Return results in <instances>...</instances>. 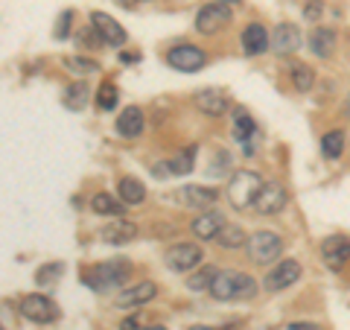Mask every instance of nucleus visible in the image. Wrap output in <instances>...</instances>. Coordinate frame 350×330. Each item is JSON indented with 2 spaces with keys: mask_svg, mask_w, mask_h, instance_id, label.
Here are the masks:
<instances>
[{
  "mask_svg": "<svg viewBox=\"0 0 350 330\" xmlns=\"http://www.w3.org/2000/svg\"><path fill=\"white\" fill-rule=\"evenodd\" d=\"M216 243L222 246V249H239V246L248 243V237H245V231L239 228V225H225L222 234L216 237Z\"/></svg>",
  "mask_w": 350,
  "mask_h": 330,
  "instance_id": "nucleus-31",
  "label": "nucleus"
},
{
  "mask_svg": "<svg viewBox=\"0 0 350 330\" xmlns=\"http://www.w3.org/2000/svg\"><path fill=\"white\" fill-rule=\"evenodd\" d=\"M286 202H289L286 187H283L280 181H266L260 196H257V202H254V211L260 216H271V214H280L283 207H286Z\"/></svg>",
  "mask_w": 350,
  "mask_h": 330,
  "instance_id": "nucleus-10",
  "label": "nucleus"
},
{
  "mask_svg": "<svg viewBox=\"0 0 350 330\" xmlns=\"http://www.w3.org/2000/svg\"><path fill=\"white\" fill-rule=\"evenodd\" d=\"M231 24V9L228 3H204L199 12H196V29L202 36H216L219 29H225Z\"/></svg>",
  "mask_w": 350,
  "mask_h": 330,
  "instance_id": "nucleus-6",
  "label": "nucleus"
},
{
  "mask_svg": "<svg viewBox=\"0 0 350 330\" xmlns=\"http://www.w3.org/2000/svg\"><path fill=\"white\" fill-rule=\"evenodd\" d=\"M0 313H3V330L9 327V318H12V313H9V304L3 301V307H0Z\"/></svg>",
  "mask_w": 350,
  "mask_h": 330,
  "instance_id": "nucleus-38",
  "label": "nucleus"
},
{
  "mask_svg": "<svg viewBox=\"0 0 350 330\" xmlns=\"http://www.w3.org/2000/svg\"><path fill=\"white\" fill-rule=\"evenodd\" d=\"M170 164V173L172 175H187V173H193V167H196V147H187V149H181L175 158H170L167 161Z\"/></svg>",
  "mask_w": 350,
  "mask_h": 330,
  "instance_id": "nucleus-27",
  "label": "nucleus"
},
{
  "mask_svg": "<svg viewBox=\"0 0 350 330\" xmlns=\"http://www.w3.org/2000/svg\"><path fill=\"white\" fill-rule=\"evenodd\" d=\"M207 292H211L216 301H251L257 295V281L251 278L248 272L222 269Z\"/></svg>",
  "mask_w": 350,
  "mask_h": 330,
  "instance_id": "nucleus-1",
  "label": "nucleus"
},
{
  "mask_svg": "<svg viewBox=\"0 0 350 330\" xmlns=\"http://www.w3.org/2000/svg\"><path fill=\"white\" fill-rule=\"evenodd\" d=\"M298 278H301V263L298 260H280L278 266L262 278V290L266 292H283V290H289Z\"/></svg>",
  "mask_w": 350,
  "mask_h": 330,
  "instance_id": "nucleus-9",
  "label": "nucleus"
},
{
  "mask_svg": "<svg viewBox=\"0 0 350 330\" xmlns=\"http://www.w3.org/2000/svg\"><path fill=\"white\" fill-rule=\"evenodd\" d=\"M88 100H91V91H88L85 82L68 85L64 94H62V103H64V108H70V112H82V108L88 105Z\"/></svg>",
  "mask_w": 350,
  "mask_h": 330,
  "instance_id": "nucleus-25",
  "label": "nucleus"
},
{
  "mask_svg": "<svg viewBox=\"0 0 350 330\" xmlns=\"http://www.w3.org/2000/svg\"><path fill=\"white\" fill-rule=\"evenodd\" d=\"M91 27L100 32V38L105 41V47H123V44L129 41L126 29L120 27L111 15H105V12H91Z\"/></svg>",
  "mask_w": 350,
  "mask_h": 330,
  "instance_id": "nucleus-12",
  "label": "nucleus"
},
{
  "mask_svg": "<svg viewBox=\"0 0 350 330\" xmlns=\"http://www.w3.org/2000/svg\"><path fill=\"white\" fill-rule=\"evenodd\" d=\"M131 275V263L123 257H114V260H105V263H96V266L85 269L82 272V283L91 287L94 292H105V290H114V287H123Z\"/></svg>",
  "mask_w": 350,
  "mask_h": 330,
  "instance_id": "nucleus-2",
  "label": "nucleus"
},
{
  "mask_svg": "<svg viewBox=\"0 0 350 330\" xmlns=\"http://www.w3.org/2000/svg\"><path fill=\"white\" fill-rule=\"evenodd\" d=\"M140 330H167L163 325H146V327H140Z\"/></svg>",
  "mask_w": 350,
  "mask_h": 330,
  "instance_id": "nucleus-39",
  "label": "nucleus"
},
{
  "mask_svg": "<svg viewBox=\"0 0 350 330\" xmlns=\"http://www.w3.org/2000/svg\"><path fill=\"white\" fill-rule=\"evenodd\" d=\"M117 196L126 205H140L146 199V187H144V181H140V179H131V175H126V179H120Z\"/></svg>",
  "mask_w": 350,
  "mask_h": 330,
  "instance_id": "nucleus-24",
  "label": "nucleus"
},
{
  "mask_svg": "<svg viewBox=\"0 0 350 330\" xmlns=\"http://www.w3.org/2000/svg\"><path fill=\"white\" fill-rule=\"evenodd\" d=\"M196 105H199V112L204 117H222L228 108H231V100H228V94L219 91V88H204V91L196 94Z\"/></svg>",
  "mask_w": 350,
  "mask_h": 330,
  "instance_id": "nucleus-13",
  "label": "nucleus"
},
{
  "mask_svg": "<svg viewBox=\"0 0 350 330\" xmlns=\"http://www.w3.org/2000/svg\"><path fill=\"white\" fill-rule=\"evenodd\" d=\"M64 68H68L73 76H91V73L100 71V62L85 59V56H68L64 59Z\"/></svg>",
  "mask_w": 350,
  "mask_h": 330,
  "instance_id": "nucleus-32",
  "label": "nucleus"
},
{
  "mask_svg": "<svg viewBox=\"0 0 350 330\" xmlns=\"http://www.w3.org/2000/svg\"><path fill=\"white\" fill-rule=\"evenodd\" d=\"M216 275H219V269H213V266L199 269L196 275H190V278H187V290H190V292H204V290H211L213 281H216Z\"/></svg>",
  "mask_w": 350,
  "mask_h": 330,
  "instance_id": "nucleus-30",
  "label": "nucleus"
},
{
  "mask_svg": "<svg viewBox=\"0 0 350 330\" xmlns=\"http://www.w3.org/2000/svg\"><path fill=\"white\" fill-rule=\"evenodd\" d=\"M321 260H324L327 269L342 272L347 263H350V237H345V234L327 237L324 243H321Z\"/></svg>",
  "mask_w": 350,
  "mask_h": 330,
  "instance_id": "nucleus-8",
  "label": "nucleus"
},
{
  "mask_svg": "<svg viewBox=\"0 0 350 330\" xmlns=\"http://www.w3.org/2000/svg\"><path fill=\"white\" fill-rule=\"evenodd\" d=\"M219 3H243V0H219Z\"/></svg>",
  "mask_w": 350,
  "mask_h": 330,
  "instance_id": "nucleus-42",
  "label": "nucleus"
},
{
  "mask_svg": "<svg viewBox=\"0 0 350 330\" xmlns=\"http://www.w3.org/2000/svg\"><path fill=\"white\" fill-rule=\"evenodd\" d=\"M62 275H64V263H59V260L44 263V266H38V272H36V283L44 287V290H50V287H56L59 283Z\"/></svg>",
  "mask_w": 350,
  "mask_h": 330,
  "instance_id": "nucleus-26",
  "label": "nucleus"
},
{
  "mask_svg": "<svg viewBox=\"0 0 350 330\" xmlns=\"http://www.w3.org/2000/svg\"><path fill=\"white\" fill-rule=\"evenodd\" d=\"M158 295V287L152 281H137V283H131L129 290H123L117 295V307H123V310H129V307H144L149 304L152 299Z\"/></svg>",
  "mask_w": 350,
  "mask_h": 330,
  "instance_id": "nucleus-14",
  "label": "nucleus"
},
{
  "mask_svg": "<svg viewBox=\"0 0 350 330\" xmlns=\"http://www.w3.org/2000/svg\"><path fill=\"white\" fill-rule=\"evenodd\" d=\"M91 207H94V214H100V216H123L129 205L111 193H96L91 199Z\"/></svg>",
  "mask_w": 350,
  "mask_h": 330,
  "instance_id": "nucleus-23",
  "label": "nucleus"
},
{
  "mask_svg": "<svg viewBox=\"0 0 350 330\" xmlns=\"http://www.w3.org/2000/svg\"><path fill=\"white\" fill-rule=\"evenodd\" d=\"M117 3H120V6H131V3H135V0H117Z\"/></svg>",
  "mask_w": 350,
  "mask_h": 330,
  "instance_id": "nucleus-41",
  "label": "nucleus"
},
{
  "mask_svg": "<svg viewBox=\"0 0 350 330\" xmlns=\"http://www.w3.org/2000/svg\"><path fill=\"white\" fill-rule=\"evenodd\" d=\"M190 330H216V327H207V325H196V327H190Z\"/></svg>",
  "mask_w": 350,
  "mask_h": 330,
  "instance_id": "nucleus-40",
  "label": "nucleus"
},
{
  "mask_svg": "<svg viewBox=\"0 0 350 330\" xmlns=\"http://www.w3.org/2000/svg\"><path fill=\"white\" fill-rule=\"evenodd\" d=\"M289 73H292V82H295V88H298L301 94L312 91V82H315V71L310 68V64H304V62H295L292 68H289Z\"/></svg>",
  "mask_w": 350,
  "mask_h": 330,
  "instance_id": "nucleus-29",
  "label": "nucleus"
},
{
  "mask_svg": "<svg viewBox=\"0 0 350 330\" xmlns=\"http://www.w3.org/2000/svg\"><path fill=\"white\" fill-rule=\"evenodd\" d=\"M271 44V36L266 32L262 24H248L245 32H243V50L245 56H260V53H266Z\"/></svg>",
  "mask_w": 350,
  "mask_h": 330,
  "instance_id": "nucleus-18",
  "label": "nucleus"
},
{
  "mask_svg": "<svg viewBox=\"0 0 350 330\" xmlns=\"http://www.w3.org/2000/svg\"><path fill=\"white\" fill-rule=\"evenodd\" d=\"M321 152H324V158H330V161L342 158V152H345V135H342V131H338V129L327 131V135L321 138Z\"/></svg>",
  "mask_w": 350,
  "mask_h": 330,
  "instance_id": "nucleus-28",
  "label": "nucleus"
},
{
  "mask_svg": "<svg viewBox=\"0 0 350 330\" xmlns=\"http://www.w3.org/2000/svg\"><path fill=\"white\" fill-rule=\"evenodd\" d=\"M310 50L319 59H330L333 50H336V32L330 27H315L310 32Z\"/></svg>",
  "mask_w": 350,
  "mask_h": 330,
  "instance_id": "nucleus-21",
  "label": "nucleus"
},
{
  "mask_svg": "<svg viewBox=\"0 0 350 330\" xmlns=\"http://www.w3.org/2000/svg\"><path fill=\"white\" fill-rule=\"evenodd\" d=\"M144 126H146V117H144V112H140L137 105L123 108L120 117H117V131L123 138H140L144 135Z\"/></svg>",
  "mask_w": 350,
  "mask_h": 330,
  "instance_id": "nucleus-17",
  "label": "nucleus"
},
{
  "mask_svg": "<svg viewBox=\"0 0 350 330\" xmlns=\"http://www.w3.org/2000/svg\"><path fill=\"white\" fill-rule=\"evenodd\" d=\"M225 225L228 223H225V214L222 211H204V214H199L190 223V231L199 240H216L219 234H222Z\"/></svg>",
  "mask_w": 350,
  "mask_h": 330,
  "instance_id": "nucleus-15",
  "label": "nucleus"
},
{
  "mask_svg": "<svg viewBox=\"0 0 350 330\" xmlns=\"http://www.w3.org/2000/svg\"><path fill=\"white\" fill-rule=\"evenodd\" d=\"M262 175L257 170H237L228 181V202H231L237 211H245L257 202V196L262 190Z\"/></svg>",
  "mask_w": 350,
  "mask_h": 330,
  "instance_id": "nucleus-3",
  "label": "nucleus"
},
{
  "mask_svg": "<svg viewBox=\"0 0 350 330\" xmlns=\"http://www.w3.org/2000/svg\"><path fill=\"white\" fill-rule=\"evenodd\" d=\"M231 131H234V140H239V144H248L251 138H254V131H257V126H254V117H251L243 105H237L234 108V126H231Z\"/></svg>",
  "mask_w": 350,
  "mask_h": 330,
  "instance_id": "nucleus-22",
  "label": "nucleus"
},
{
  "mask_svg": "<svg viewBox=\"0 0 350 330\" xmlns=\"http://www.w3.org/2000/svg\"><path fill=\"white\" fill-rule=\"evenodd\" d=\"M304 15H306V21H319V15H321V0H310L306 9H304Z\"/></svg>",
  "mask_w": 350,
  "mask_h": 330,
  "instance_id": "nucleus-35",
  "label": "nucleus"
},
{
  "mask_svg": "<svg viewBox=\"0 0 350 330\" xmlns=\"http://www.w3.org/2000/svg\"><path fill=\"white\" fill-rule=\"evenodd\" d=\"M70 21H73V12H70V9H64L62 18H59V24H56V32H53V36H56V38H68V36H70Z\"/></svg>",
  "mask_w": 350,
  "mask_h": 330,
  "instance_id": "nucleus-34",
  "label": "nucleus"
},
{
  "mask_svg": "<svg viewBox=\"0 0 350 330\" xmlns=\"http://www.w3.org/2000/svg\"><path fill=\"white\" fill-rule=\"evenodd\" d=\"M289 330H321V327L312 322H295V325H289Z\"/></svg>",
  "mask_w": 350,
  "mask_h": 330,
  "instance_id": "nucleus-36",
  "label": "nucleus"
},
{
  "mask_svg": "<svg viewBox=\"0 0 350 330\" xmlns=\"http://www.w3.org/2000/svg\"><path fill=\"white\" fill-rule=\"evenodd\" d=\"M120 330H140L137 318H123V322H120Z\"/></svg>",
  "mask_w": 350,
  "mask_h": 330,
  "instance_id": "nucleus-37",
  "label": "nucleus"
},
{
  "mask_svg": "<svg viewBox=\"0 0 350 330\" xmlns=\"http://www.w3.org/2000/svg\"><path fill=\"white\" fill-rule=\"evenodd\" d=\"M219 199L216 187H199V184H187L184 187V202L190 207H199V211H211Z\"/></svg>",
  "mask_w": 350,
  "mask_h": 330,
  "instance_id": "nucleus-19",
  "label": "nucleus"
},
{
  "mask_svg": "<svg viewBox=\"0 0 350 330\" xmlns=\"http://www.w3.org/2000/svg\"><path fill=\"white\" fill-rule=\"evenodd\" d=\"M135 237H137V225L129 223V219H120V216H117V223H111L103 231V240L105 243H111V246H126Z\"/></svg>",
  "mask_w": 350,
  "mask_h": 330,
  "instance_id": "nucleus-20",
  "label": "nucleus"
},
{
  "mask_svg": "<svg viewBox=\"0 0 350 330\" xmlns=\"http://www.w3.org/2000/svg\"><path fill=\"white\" fill-rule=\"evenodd\" d=\"M301 47V29L295 24H278L271 29V50L278 53V56H289Z\"/></svg>",
  "mask_w": 350,
  "mask_h": 330,
  "instance_id": "nucleus-16",
  "label": "nucleus"
},
{
  "mask_svg": "<svg viewBox=\"0 0 350 330\" xmlns=\"http://www.w3.org/2000/svg\"><path fill=\"white\" fill-rule=\"evenodd\" d=\"M202 249L196 243H175L170 251H167V266L172 272H190L202 263Z\"/></svg>",
  "mask_w": 350,
  "mask_h": 330,
  "instance_id": "nucleus-11",
  "label": "nucleus"
},
{
  "mask_svg": "<svg viewBox=\"0 0 350 330\" xmlns=\"http://www.w3.org/2000/svg\"><path fill=\"white\" fill-rule=\"evenodd\" d=\"M245 251H248L251 263L269 266V263H275L283 255V240H280V234H275V231H254L245 243Z\"/></svg>",
  "mask_w": 350,
  "mask_h": 330,
  "instance_id": "nucleus-4",
  "label": "nucleus"
},
{
  "mask_svg": "<svg viewBox=\"0 0 350 330\" xmlns=\"http://www.w3.org/2000/svg\"><path fill=\"white\" fill-rule=\"evenodd\" d=\"M345 112L350 114V94H347V103H345Z\"/></svg>",
  "mask_w": 350,
  "mask_h": 330,
  "instance_id": "nucleus-43",
  "label": "nucleus"
},
{
  "mask_svg": "<svg viewBox=\"0 0 350 330\" xmlns=\"http://www.w3.org/2000/svg\"><path fill=\"white\" fill-rule=\"evenodd\" d=\"M167 62H170V68L181 71V73H196V71L204 68L207 56H204L202 47H196V44H175V47L167 53Z\"/></svg>",
  "mask_w": 350,
  "mask_h": 330,
  "instance_id": "nucleus-7",
  "label": "nucleus"
},
{
  "mask_svg": "<svg viewBox=\"0 0 350 330\" xmlns=\"http://www.w3.org/2000/svg\"><path fill=\"white\" fill-rule=\"evenodd\" d=\"M117 103H120L117 85H114V82H103V85H100V91H96V105H100L103 112H114Z\"/></svg>",
  "mask_w": 350,
  "mask_h": 330,
  "instance_id": "nucleus-33",
  "label": "nucleus"
},
{
  "mask_svg": "<svg viewBox=\"0 0 350 330\" xmlns=\"http://www.w3.org/2000/svg\"><path fill=\"white\" fill-rule=\"evenodd\" d=\"M21 313H24L27 322L32 325H53L59 322V307L53 299H47V295H27L24 301H21Z\"/></svg>",
  "mask_w": 350,
  "mask_h": 330,
  "instance_id": "nucleus-5",
  "label": "nucleus"
}]
</instances>
